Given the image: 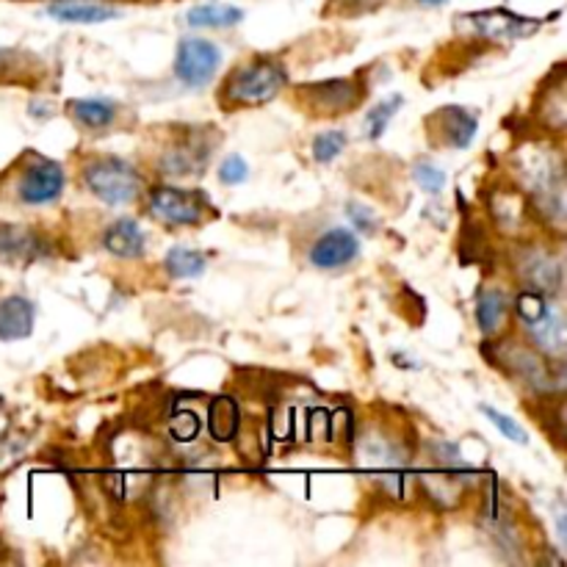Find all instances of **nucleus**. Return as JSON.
I'll use <instances>...</instances> for the list:
<instances>
[{"instance_id": "nucleus-1", "label": "nucleus", "mask_w": 567, "mask_h": 567, "mask_svg": "<svg viewBox=\"0 0 567 567\" xmlns=\"http://www.w3.org/2000/svg\"><path fill=\"white\" fill-rule=\"evenodd\" d=\"M514 311L521 316L523 327H526L529 338L534 340L545 357H562L567 349V333H565V316L556 311L548 302L545 293L523 291L514 299Z\"/></svg>"}, {"instance_id": "nucleus-2", "label": "nucleus", "mask_w": 567, "mask_h": 567, "mask_svg": "<svg viewBox=\"0 0 567 567\" xmlns=\"http://www.w3.org/2000/svg\"><path fill=\"white\" fill-rule=\"evenodd\" d=\"M282 86H286V70L271 59H255L230 72L222 97L241 106H264L280 94Z\"/></svg>"}, {"instance_id": "nucleus-3", "label": "nucleus", "mask_w": 567, "mask_h": 567, "mask_svg": "<svg viewBox=\"0 0 567 567\" xmlns=\"http://www.w3.org/2000/svg\"><path fill=\"white\" fill-rule=\"evenodd\" d=\"M89 192L106 205H130L141 192L139 172L123 159H97L83 170Z\"/></svg>"}, {"instance_id": "nucleus-4", "label": "nucleus", "mask_w": 567, "mask_h": 567, "mask_svg": "<svg viewBox=\"0 0 567 567\" xmlns=\"http://www.w3.org/2000/svg\"><path fill=\"white\" fill-rule=\"evenodd\" d=\"M222 65V50L208 39H183L175 54V76L186 86H205Z\"/></svg>"}, {"instance_id": "nucleus-5", "label": "nucleus", "mask_w": 567, "mask_h": 567, "mask_svg": "<svg viewBox=\"0 0 567 567\" xmlns=\"http://www.w3.org/2000/svg\"><path fill=\"white\" fill-rule=\"evenodd\" d=\"M65 192V170L56 161H47L36 155L23 170L18 183V197L25 205H50Z\"/></svg>"}, {"instance_id": "nucleus-6", "label": "nucleus", "mask_w": 567, "mask_h": 567, "mask_svg": "<svg viewBox=\"0 0 567 567\" xmlns=\"http://www.w3.org/2000/svg\"><path fill=\"white\" fill-rule=\"evenodd\" d=\"M299 94H302L311 112L333 117V114H344L357 108V103L363 97V89H360V83L351 81V78H333V81L311 83V86L299 89Z\"/></svg>"}, {"instance_id": "nucleus-7", "label": "nucleus", "mask_w": 567, "mask_h": 567, "mask_svg": "<svg viewBox=\"0 0 567 567\" xmlns=\"http://www.w3.org/2000/svg\"><path fill=\"white\" fill-rule=\"evenodd\" d=\"M152 217L166 224H199L202 222V202L197 194L183 192V188L159 186L150 192Z\"/></svg>"}, {"instance_id": "nucleus-8", "label": "nucleus", "mask_w": 567, "mask_h": 567, "mask_svg": "<svg viewBox=\"0 0 567 567\" xmlns=\"http://www.w3.org/2000/svg\"><path fill=\"white\" fill-rule=\"evenodd\" d=\"M360 255V241L351 230L335 228L329 233H324L316 244L311 246V264L316 269H340V266L351 264L355 257Z\"/></svg>"}, {"instance_id": "nucleus-9", "label": "nucleus", "mask_w": 567, "mask_h": 567, "mask_svg": "<svg viewBox=\"0 0 567 567\" xmlns=\"http://www.w3.org/2000/svg\"><path fill=\"white\" fill-rule=\"evenodd\" d=\"M432 128L438 130L440 141H443L445 147H456V150H465V147L474 141L476 130H479V123H476V117L471 112H465V108L460 106H445L440 108L438 114L432 117Z\"/></svg>"}, {"instance_id": "nucleus-10", "label": "nucleus", "mask_w": 567, "mask_h": 567, "mask_svg": "<svg viewBox=\"0 0 567 567\" xmlns=\"http://www.w3.org/2000/svg\"><path fill=\"white\" fill-rule=\"evenodd\" d=\"M521 277L526 280L529 291L554 293L562 288V264L545 252H526L521 261Z\"/></svg>"}, {"instance_id": "nucleus-11", "label": "nucleus", "mask_w": 567, "mask_h": 567, "mask_svg": "<svg viewBox=\"0 0 567 567\" xmlns=\"http://www.w3.org/2000/svg\"><path fill=\"white\" fill-rule=\"evenodd\" d=\"M34 304L25 297H7L0 302V340H23L34 333Z\"/></svg>"}, {"instance_id": "nucleus-12", "label": "nucleus", "mask_w": 567, "mask_h": 567, "mask_svg": "<svg viewBox=\"0 0 567 567\" xmlns=\"http://www.w3.org/2000/svg\"><path fill=\"white\" fill-rule=\"evenodd\" d=\"M47 14L61 23H81V25H94V23H108V20H117L119 12L114 7H103V3H92V0H56L47 7Z\"/></svg>"}, {"instance_id": "nucleus-13", "label": "nucleus", "mask_w": 567, "mask_h": 567, "mask_svg": "<svg viewBox=\"0 0 567 567\" xmlns=\"http://www.w3.org/2000/svg\"><path fill=\"white\" fill-rule=\"evenodd\" d=\"M39 255H45V244L34 230L14 224L0 228V261H36Z\"/></svg>"}, {"instance_id": "nucleus-14", "label": "nucleus", "mask_w": 567, "mask_h": 567, "mask_svg": "<svg viewBox=\"0 0 567 567\" xmlns=\"http://www.w3.org/2000/svg\"><path fill=\"white\" fill-rule=\"evenodd\" d=\"M103 246L117 257H139L147 246V235L134 219H117L103 233Z\"/></svg>"}, {"instance_id": "nucleus-15", "label": "nucleus", "mask_w": 567, "mask_h": 567, "mask_svg": "<svg viewBox=\"0 0 567 567\" xmlns=\"http://www.w3.org/2000/svg\"><path fill=\"white\" fill-rule=\"evenodd\" d=\"M241 413L239 404L230 396H217L211 402V413H208V432H211L213 440L219 443H230V440L239 435Z\"/></svg>"}, {"instance_id": "nucleus-16", "label": "nucleus", "mask_w": 567, "mask_h": 567, "mask_svg": "<svg viewBox=\"0 0 567 567\" xmlns=\"http://www.w3.org/2000/svg\"><path fill=\"white\" fill-rule=\"evenodd\" d=\"M509 299L507 293L498 291V288H487L479 297V304H476V322H479V329L485 335H493L498 327H504L509 313Z\"/></svg>"}, {"instance_id": "nucleus-17", "label": "nucleus", "mask_w": 567, "mask_h": 567, "mask_svg": "<svg viewBox=\"0 0 567 567\" xmlns=\"http://www.w3.org/2000/svg\"><path fill=\"white\" fill-rule=\"evenodd\" d=\"M186 20L194 28H230L244 20V12L235 7H224V3H202V7H194Z\"/></svg>"}, {"instance_id": "nucleus-18", "label": "nucleus", "mask_w": 567, "mask_h": 567, "mask_svg": "<svg viewBox=\"0 0 567 567\" xmlns=\"http://www.w3.org/2000/svg\"><path fill=\"white\" fill-rule=\"evenodd\" d=\"M72 117L78 119L81 125L86 128H108L117 117V106H114V100H97V97H89V100H76L70 106Z\"/></svg>"}, {"instance_id": "nucleus-19", "label": "nucleus", "mask_w": 567, "mask_h": 567, "mask_svg": "<svg viewBox=\"0 0 567 567\" xmlns=\"http://www.w3.org/2000/svg\"><path fill=\"white\" fill-rule=\"evenodd\" d=\"M208 266L202 252L197 250H188V246H175V250L166 252V261H164V269L170 271V277L175 280H188V277H199Z\"/></svg>"}, {"instance_id": "nucleus-20", "label": "nucleus", "mask_w": 567, "mask_h": 567, "mask_svg": "<svg viewBox=\"0 0 567 567\" xmlns=\"http://www.w3.org/2000/svg\"><path fill=\"white\" fill-rule=\"evenodd\" d=\"M476 23H482V28L490 36H526L529 31L537 28V23H526L509 12H487L476 18Z\"/></svg>"}, {"instance_id": "nucleus-21", "label": "nucleus", "mask_w": 567, "mask_h": 567, "mask_svg": "<svg viewBox=\"0 0 567 567\" xmlns=\"http://www.w3.org/2000/svg\"><path fill=\"white\" fill-rule=\"evenodd\" d=\"M402 108V94H393V97L382 100L374 108H369V117H366V136L369 139H380L387 130L391 119L396 117V112Z\"/></svg>"}, {"instance_id": "nucleus-22", "label": "nucleus", "mask_w": 567, "mask_h": 567, "mask_svg": "<svg viewBox=\"0 0 567 567\" xmlns=\"http://www.w3.org/2000/svg\"><path fill=\"white\" fill-rule=\"evenodd\" d=\"M346 147V134L344 130H324L313 139V159L319 164H329L333 159H338Z\"/></svg>"}, {"instance_id": "nucleus-23", "label": "nucleus", "mask_w": 567, "mask_h": 567, "mask_svg": "<svg viewBox=\"0 0 567 567\" xmlns=\"http://www.w3.org/2000/svg\"><path fill=\"white\" fill-rule=\"evenodd\" d=\"M482 413H485L487 421H490L493 427H496L498 432H501L504 438H507V440H512V443H521V445H526V443H529L526 429H523L521 424L514 421V418L504 416V413H498V409L487 407V404H482Z\"/></svg>"}, {"instance_id": "nucleus-24", "label": "nucleus", "mask_w": 567, "mask_h": 567, "mask_svg": "<svg viewBox=\"0 0 567 567\" xmlns=\"http://www.w3.org/2000/svg\"><path fill=\"white\" fill-rule=\"evenodd\" d=\"M250 177V164H246L241 155H228V159L222 161V166H219V181L224 183V186H241V183Z\"/></svg>"}, {"instance_id": "nucleus-25", "label": "nucleus", "mask_w": 567, "mask_h": 567, "mask_svg": "<svg viewBox=\"0 0 567 567\" xmlns=\"http://www.w3.org/2000/svg\"><path fill=\"white\" fill-rule=\"evenodd\" d=\"M413 175H416L418 186H421L427 194H440V192H443L445 175H443V170H438V166L416 164V166H413Z\"/></svg>"}, {"instance_id": "nucleus-26", "label": "nucleus", "mask_w": 567, "mask_h": 567, "mask_svg": "<svg viewBox=\"0 0 567 567\" xmlns=\"http://www.w3.org/2000/svg\"><path fill=\"white\" fill-rule=\"evenodd\" d=\"M170 429L175 440H194L199 432V421L194 413H175L170 421Z\"/></svg>"}, {"instance_id": "nucleus-27", "label": "nucleus", "mask_w": 567, "mask_h": 567, "mask_svg": "<svg viewBox=\"0 0 567 567\" xmlns=\"http://www.w3.org/2000/svg\"><path fill=\"white\" fill-rule=\"evenodd\" d=\"M349 219L357 224V228L363 230V233H374L377 230L374 219L366 217V208H360V205H355V202L349 205Z\"/></svg>"}, {"instance_id": "nucleus-28", "label": "nucleus", "mask_w": 567, "mask_h": 567, "mask_svg": "<svg viewBox=\"0 0 567 567\" xmlns=\"http://www.w3.org/2000/svg\"><path fill=\"white\" fill-rule=\"evenodd\" d=\"M18 67V54L12 50H0V83L12 78V70Z\"/></svg>"}, {"instance_id": "nucleus-29", "label": "nucleus", "mask_w": 567, "mask_h": 567, "mask_svg": "<svg viewBox=\"0 0 567 567\" xmlns=\"http://www.w3.org/2000/svg\"><path fill=\"white\" fill-rule=\"evenodd\" d=\"M418 3H424V7H443L445 0H418Z\"/></svg>"}, {"instance_id": "nucleus-30", "label": "nucleus", "mask_w": 567, "mask_h": 567, "mask_svg": "<svg viewBox=\"0 0 567 567\" xmlns=\"http://www.w3.org/2000/svg\"><path fill=\"white\" fill-rule=\"evenodd\" d=\"M7 427H9V418L3 416V413H0V435L7 432Z\"/></svg>"}]
</instances>
